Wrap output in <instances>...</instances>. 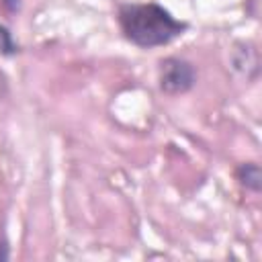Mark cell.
<instances>
[{"label":"cell","mask_w":262,"mask_h":262,"mask_svg":"<svg viewBox=\"0 0 262 262\" xmlns=\"http://www.w3.org/2000/svg\"><path fill=\"white\" fill-rule=\"evenodd\" d=\"M119 23L125 37L139 47L166 45L186 29L158 4H125L119 10Z\"/></svg>","instance_id":"6da1fadb"},{"label":"cell","mask_w":262,"mask_h":262,"mask_svg":"<svg viewBox=\"0 0 262 262\" xmlns=\"http://www.w3.org/2000/svg\"><path fill=\"white\" fill-rule=\"evenodd\" d=\"M4 4H6L8 10H16L18 8V0H4Z\"/></svg>","instance_id":"5b68a950"},{"label":"cell","mask_w":262,"mask_h":262,"mask_svg":"<svg viewBox=\"0 0 262 262\" xmlns=\"http://www.w3.org/2000/svg\"><path fill=\"white\" fill-rule=\"evenodd\" d=\"M237 180L250 188V190H260V180H262V174H260V166L258 164H242L237 168Z\"/></svg>","instance_id":"3957f363"},{"label":"cell","mask_w":262,"mask_h":262,"mask_svg":"<svg viewBox=\"0 0 262 262\" xmlns=\"http://www.w3.org/2000/svg\"><path fill=\"white\" fill-rule=\"evenodd\" d=\"M18 51V45H16V41L12 39V33L0 23V53H4V55H14Z\"/></svg>","instance_id":"277c9868"},{"label":"cell","mask_w":262,"mask_h":262,"mask_svg":"<svg viewBox=\"0 0 262 262\" xmlns=\"http://www.w3.org/2000/svg\"><path fill=\"white\" fill-rule=\"evenodd\" d=\"M194 84V68L178 57H168L160 68V86L164 92L178 94L190 90Z\"/></svg>","instance_id":"7a4b0ae2"}]
</instances>
